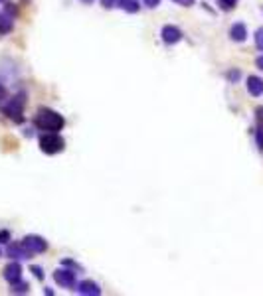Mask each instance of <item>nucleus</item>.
Returning <instances> with one entry per match:
<instances>
[{"mask_svg":"<svg viewBox=\"0 0 263 296\" xmlns=\"http://www.w3.org/2000/svg\"><path fill=\"white\" fill-rule=\"evenodd\" d=\"M0 255H2V253H0Z\"/></svg>","mask_w":263,"mask_h":296,"instance_id":"obj_28","label":"nucleus"},{"mask_svg":"<svg viewBox=\"0 0 263 296\" xmlns=\"http://www.w3.org/2000/svg\"><path fill=\"white\" fill-rule=\"evenodd\" d=\"M64 146H66L64 138L56 135V133H49V135H44L40 138V150L46 152V154H58V152L64 150Z\"/></svg>","mask_w":263,"mask_h":296,"instance_id":"obj_2","label":"nucleus"},{"mask_svg":"<svg viewBox=\"0 0 263 296\" xmlns=\"http://www.w3.org/2000/svg\"><path fill=\"white\" fill-rule=\"evenodd\" d=\"M255 114H257V121H259V123H263V107H259V109L255 111Z\"/></svg>","mask_w":263,"mask_h":296,"instance_id":"obj_24","label":"nucleus"},{"mask_svg":"<svg viewBox=\"0 0 263 296\" xmlns=\"http://www.w3.org/2000/svg\"><path fill=\"white\" fill-rule=\"evenodd\" d=\"M238 77H239V71H230V79L232 81H238Z\"/></svg>","mask_w":263,"mask_h":296,"instance_id":"obj_23","label":"nucleus"},{"mask_svg":"<svg viewBox=\"0 0 263 296\" xmlns=\"http://www.w3.org/2000/svg\"><path fill=\"white\" fill-rule=\"evenodd\" d=\"M261 10H263V8H261Z\"/></svg>","mask_w":263,"mask_h":296,"instance_id":"obj_29","label":"nucleus"},{"mask_svg":"<svg viewBox=\"0 0 263 296\" xmlns=\"http://www.w3.org/2000/svg\"><path fill=\"white\" fill-rule=\"evenodd\" d=\"M81 2H83V4H91L93 0H81Z\"/></svg>","mask_w":263,"mask_h":296,"instance_id":"obj_27","label":"nucleus"},{"mask_svg":"<svg viewBox=\"0 0 263 296\" xmlns=\"http://www.w3.org/2000/svg\"><path fill=\"white\" fill-rule=\"evenodd\" d=\"M255 142H257V148H259V152H263V129H261V127L255 131Z\"/></svg>","mask_w":263,"mask_h":296,"instance_id":"obj_16","label":"nucleus"},{"mask_svg":"<svg viewBox=\"0 0 263 296\" xmlns=\"http://www.w3.org/2000/svg\"><path fill=\"white\" fill-rule=\"evenodd\" d=\"M101 4H103V8H111L117 4V0H101Z\"/></svg>","mask_w":263,"mask_h":296,"instance_id":"obj_21","label":"nucleus"},{"mask_svg":"<svg viewBox=\"0 0 263 296\" xmlns=\"http://www.w3.org/2000/svg\"><path fill=\"white\" fill-rule=\"evenodd\" d=\"M230 38L234 40V42H245V38H247V28L243 26L241 22L234 24L232 28H230Z\"/></svg>","mask_w":263,"mask_h":296,"instance_id":"obj_10","label":"nucleus"},{"mask_svg":"<svg viewBox=\"0 0 263 296\" xmlns=\"http://www.w3.org/2000/svg\"><path fill=\"white\" fill-rule=\"evenodd\" d=\"M10 241V233L8 231H0V243H8Z\"/></svg>","mask_w":263,"mask_h":296,"instance_id":"obj_19","label":"nucleus"},{"mask_svg":"<svg viewBox=\"0 0 263 296\" xmlns=\"http://www.w3.org/2000/svg\"><path fill=\"white\" fill-rule=\"evenodd\" d=\"M236 4H238V0H218V6L222 8V10H234L236 8Z\"/></svg>","mask_w":263,"mask_h":296,"instance_id":"obj_14","label":"nucleus"},{"mask_svg":"<svg viewBox=\"0 0 263 296\" xmlns=\"http://www.w3.org/2000/svg\"><path fill=\"white\" fill-rule=\"evenodd\" d=\"M22 107H24V99L18 97V99H12L6 107H4V114H8V119H12L14 123H22L24 116H22Z\"/></svg>","mask_w":263,"mask_h":296,"instance_id":"obj_3","label":"nucleus"},{"mask_svg":"<svg viewBox=\"0 0 263 296\" xmlns=\"http://www.w3.org/2000/svg\"><path fill=\"white\" fill-rule=\"evenodd\" d=\"M255 66H257V68L261 69L263 71V55H259V57H257V62H255Z\"/></svg>","mask_w":263,"mask_h":296,"instance_id":"obj_25","label":"nucleus"},{"mask_svg":"<svg viewBox=\"0 0 263 296\" xmlns=\"http://www.w3.org/2000/svg\"><path fill=\"white\" fill-rule=\"evenodd\" d=\"M54 280L60 284V286H66V288H73L75 286V273L68 271V269H58L54 273Z\"/></svg>","mask_w":263,"mask_h":296,"instance_id":"obj_5","label":"nucleus"},{"mask_svg":"<svg viewBox=\"0 0 263 296\" xmlns=\"http://www.w3.org/2000/svg\"><path fill=\"white\" fill-rule=\"evenodd\" d=\"M8 255H10L12 259H30L32 253L20 243V245H8Z\"/></svg>","mask_w":263,"mask_h":296,"instance_id":"obj_11","label":"nucleus"},{"mask_svg":"<svg viewBox=\"0 0 263 296\" xmlns=\"http://www.w3.org/2000/svg\"><path fill=\"white\" fill-rule=\"evenodd\" d=\"M247 93L251 97H261L263 95V79L257 75H249L247 77Z\"/></svg>","mask_w":263,"mask_h":296,"instance_id":"obj_9","label":"nucleus"},{"mask_svg":"<svg viewBox=\"0 0 263 296\" xmlns=\"http://www.w3.org/2000/svg\"><path fill=\"white\" fill-rule=\"evenodd\" d=\"M161 36H163V42L168 44V46L178 44V42L182 40V32H180V28H176V26H172V24H168V26L163 28Z\"/></svg>","mask_w":263,"mask_h":296,"instance_id":"obj_6","label":"nucleus"},{"mask_svg":"<svg viewBox=\"0 0 263 296\" xmlns=\"http://www.w3.org/2000/svg\"><path fill=\"white\" fill-rule=\"evenodd\" d=\"M255 46H257V49H261L263 51V28H259V30L255 32Z\"/></svg>","mask_w":263,"mask_h":296,"instance_id":"obj_17","label":"nucleus"},{"mask_svg":"<svg viewBox=\"0 0 263 296\" xmlns=\"http://www.w3.org/2000/svg\"><path fill=\"white\" fill-rule=\"evenodd\" d=\"M73 290H77L79 294H83V296H99L101 294V288L97 286L93 280H83V282H79L77 288H73Z\"/></svg>","mask_w":263,"mask_h":296,"instance_id":"obj_8","label":"nucleus"},{"mask_svg":"<svg viewBox=\"0 0 263 296\" xmlns=\"http://www.w3.org/2000/svg\"><path fill=\"white\" fill-rule=\"evenodd\" d=\"M143 4L146 8H156L161 4V0H143Z\"/></svg>","mask_w":263,"mask_h":296,"instance_id":"obj_18","label":"nucleus"},{"mask_svg":"<svg viewBox=\"0 0 263 296\" xmlns=\"http://www.w3.org/2000/svg\"><path fill=\"white\" fill-rule=\"evenodd\" d=\"M4 97H6V89H4V87H0V101H2Z\"/></svg>","mask_w":263,"mask_h":296,"instance_id":"obj_26","label":"nucleus"},{"mask_svg":"<svg viewBox=\"0 0 263 296\" xmlns=\"http://www.w3.org/2000/svg\"><path fill=\"white\" fill-rule=\"evenodd\" d=\"M36 125H38L42 131H51V133H56V131H62V129H64L66 121H64V116L60 113L42 107V109L38 111V114H36Z\"/></svg>","mask_w":263,"mask_h":296,"instance_id":"obj_1","label":"nucleus"},{"mask_svg":"<svg viewBox=\"0 0 263 296\" xmlns=\"http://www.w3.org/2000/svg\"><path fill=\"white\" fill-rule=\"evenodd\" d=\"M32 273L36 274V278H40V280L44 278V273H42V269H40V267H32Z\"/></svg>","mask_w":263,"mask_h":296,"instance_id":"obj_20","label":"nucleus"},{"mask_svg":"<svg viewBox=\"0 0 263 296\" xmlns=\"http://www.w3.org/2000/svg\"><path fill=\"white\" fill-rule=\"evenodd\" d=\"M4 278L10 282V284H14V282H18L20 278H22V267L18 265V263H10V265H6L4 267Z\"/></svg>","mask_w":263,"mask_h":296,"instance_id":"obj_7","label":"nucleus"},{"mask_svg":"<svg viewBox=\"0 0 263 296\" xmlns=\"http://www.w3.org/2000/svg\"><path fill=\"white\" fill-rule=\"evenodd\" d=\"M12 26H14L12 18L6 12H0V34H8L12 30Z\"/></svg>","mask_w":263,"mask_h":296,"instance_id":"obj_13","label":"nucleus"},{"mask_svg":"<svg viewBox=\"0 0 263 296\" xmlns=\"http://www.w3.org/2000/svg\"><path fill=\"white\" fill-rule=\"evenodd\" d=\"M12 292H18V294H24V292H28V284H26V282H22V280H18V282H14V284H12Z\"/></svg>","mask_w":263,"mask_h":296,"instance_id":"obj_15","label":"nucleus"},{"mask_svg":"<svg viewBox=\"0 0 263 296\" xmlns=\"http://www.w3.org/2000/svg\"><path fill=\"white\" fill-rule=\"evenodd\" d=\"M22 245L30 253H44V251L48 249V241L42 239V237H38V235H28V237H24L22 239Z\"/></svg>","mask_w":263,"mask_h":296,"instance_id":"obj_4","label":"nucleus"},{"mask_svg":"<svg viewBox=\"0 0 263 296\" xmlns=\"http://www.w3.org/2000/svg\"><path fill=\"white\" fill-rule=\"evenodd\" d=\"M174 2H178V4H182V6H192V4H194V0H174Z\"/></svg>","mask_w":263,"mask_h":296,"instance_id":"obj_22","label":"nucleus"},{"mask_svg":"<svg viewBox=\"0 0 263 296\" xmlns=\"http://www.w3.org/2000/svg\"><path fill=\"white\" fill-rule=\"evenodd\" d=\"M117 4H119L121 10H125L129 14H135L141 10V0H117Z\"/></svg>","mask_w":263,"mask_h":296,"instance_id":"obj_12","label":"nucleus"}]
</instances>
